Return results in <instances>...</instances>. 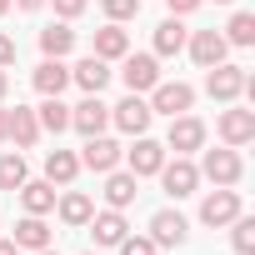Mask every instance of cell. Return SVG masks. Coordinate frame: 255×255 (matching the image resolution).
Wrapping results in <instances>:
<instances>
[{
  "instance_id": "cell-42",
  "label": "cell",
  "mask_w": 255,
  "mask_h": 255,
  "mask_svg": "<svg viewBox=\"0 0 255 255\" xmlns=\"http://www.w3.org/2000/svg\"><path fill=\"white\" fill-rule=\"evenodd\" d=\"M220 5H230V0H220Z\"/></svg>"
},
{
  "instance_id": "cell-14",
  "label": "cell",
  "mask_w": 255,
  "mask_h": 255,
  "mask_svg": "<svg viewBox=\"0 0 255 255\" xmlns=\"http://www.w3.org/2000/svg\"><path fill=\"white\" fill-rule=\"evenodd\" d=\"M220 140L235 145V150L250 145V140H255V110H225V115H220Z\"/></svg>"
},
{
  "instance_id": "cell-5",
  "label": "cell",
  "mask_w": 255,
  "mask_h": 255,
  "mask_svg": "<svg viewBox=\"0 0 255 255\" xmlns=\"http://www.w3.org/2000/svg\"><path fill=\"white\" fill-rule=\"evenodd\" d=\"M120 60H125L120 80H125V90H130V95L155 90V80H160V60H155V55H120Z\"/></svg>"
},
{
  "instance_id": "cell-6",
  "label": "cell",
  "mask_w": 255,
  "mask_h": 255,
  "mask_svg": "<svg viewBox=\"0 0 255 255\" xmlns=\"http://www.w3.org/2000/svg\"><path fill=\"white\" fill-rule=\"evenodd\" d=\"M105 125H110V105H105L100 95H85V100L70 110V130H80L85 140H90V135H105Z\"/></svg>"
},
{
  "instance_id": "cell-33",
  "label": "cell",
  "mask_w": 255,
  "mask_h": 255,
  "mask_svg": "<svg viewBox=\"0 0 255 255\" xmlns=\"http://www.w3.org/2000/svg\"><path fill=\"white\" fill-rule=\"evenodd\" d=\"M80 10H85V0H55V15L60 20H75Z\"/></svg>"
},
{
  "instance_id": "cell-39",
  "label": "cell",
  "mask_w": 255,
  "mask_h": 255,
  "mask_svg": "<svg viewBox=\"0 0 255 255\" xmlns=\"http://www.w3.org/2000/svg\"><path fill=\"white\" fill-rule=\"evenodd\" d=\"M5 125H10V110H0V140H5Z\"/></svg>"
},
{
  "instance_id": "cell-36",
  "label": "cell",
  "mask_w": 255,
  "mask_h": 255,
  "mask_svg": "<svg viewBox=\"0 0 255 255\" xmlns=\"http://www.w3.org/2000/svg\"><path fill=\"white\" fill-rule=\"evenodd\" d=\"M10 5H20V10H40L45 0H10Z\"/></svg>"
},
{
  "instance_id": "cell-19",
  "label": "cell",
  "mask_w": 255,
  "mask_h": 255,
  "mask_svg": "<svg viewBox=\"0 0 255 255\" xmlns=\"http://www.w3.org/2000/svg\"><path fill=\"white\" fill-rule=\"evenodd\" d=\"M20 205H25V215H50L55 210V185L50 180H25L20 185Z\"/></svg>"
},
{
  "instance_id": "cell-24",
  "label": "cell",
  "mask_w": 255,
  "mask_h": 255,
  "mask_svg": "<svg viewBox=\"0 0 255 255\" xmlns=\"http://www.w3.org/2000/svg\"><path fill=\"white\" fill-rule=\"evenodd\" d=\"M80 175V155H70V150H50L45 155V180L50 185H70Z\"/></svg>"
},
{
  "instance_id": "cell-12",
  "label": "cell",
  "mask_w": 255,
  "mask_h": 255,
  "mask_svg": "<svg viewBox=\"0 0 255 255\" xmlns=\"http://www.w3.org/2000/svg\"><path fill=\"white\" fill-rule=\"evenodd\" d=\"M165 145L160 140H145V135H135V150H125V160H130V175H155L160 165H165Z\"/></svg>"
},
{
  "instance_id": "cell-15",
  "label": "cell",
  "mask_w": 255,
  "mask_h": 255,
  "mask_svg": "<svg viewBox=\"0 0 255 255\" xmlns=\"http://www.w3.org/2000/svg\"><path fill=\"white\" fill-rule=\"evenodd\" d=\"M135 195H140V175H130V170H110L105 175V205L110 210H125Z\"/></svg>"
},
{
  "instance_id": "cell-32",
  "label": "cell",
  "mask_w": 255,
  "mask_h": 255,
  "mask_svg": "<svg viewBox=\"0 0 255 255\" xmlns=\"http://www.w3.org/2000/svg\"><path fill=\"white\" fill-rule=\"evenodd\" d=\"M155 250H160V245H155L150 235H125V240H120V255H155Z\"/></svg>"
},
{
  "instance_id": "cell-20",
  "label": "cell",
  "mask_w": 255,
  "mask_h": 255,
  "mask_svg": "<svg viewBox=\"0 0 255 255\" xmlns=\"http://www.w3.org/2000/svg\"><path fill=\"white\" fill-rule=\"evenodd\" d=\"M10 240H15L20 250H30V255H35V250H45V245H50V225H45V215H25V220L15 225V235H10Z\"/></svg>"
},
{
  "instance_id": "cell-16",
  "label": "cell",
  "mask_w": 255,
  "mask_h": 255,
  "mask_svg": "<svg viewBox=\"0 0 255 255\" xmlns=\"http://www.w3.org/2000/svg\"><path fill=\"white\" fill-rule=\"evenodd\" d=\"M70 80H75V85H80L85 95H100V90L110 85V65H105L100 55H85V60H80V65L70 70Z\"/></svg>"
},
{
  "instance_id": "cell-25",
  "label": "cell",
  "mask_w": 255,
  "mask_h": 255,
  "mask_svg": "<svg viewBox=\"0 0 255 255\" xmlns=\"http://www.w3.org/2000/svg\"><path fill=\"white\" fill-rule=\"evenodd\" d=\"M180 50H185V25H180V15H170L155 25V55H180Z\"/></svg>"
},
{
  "instance_id": "cell-37",
  "label": "cell",
  "mask_w": 255,
  "mask_h": 255,
  "mask_svg": "<svg viewBox=\"0 0 255 255\" xmlns=\"http://www.w3.org/2000/svg\"><path fill=\"white\" fill-rule=\"evenodd\" d=\"M0 255H20V245L15 240H0Z\"/></svg>"
},
{
  "instance_id": "cell-2",
  "label": "cell",
  "mask_w": 255,
  "mask_h": 255,
  "mask_svg": "<svg viewBox=\"0 0 255 255\" xmlns=\"http://www.w3.org/2000/svg\"><path fill=\"white\" fill-rule=\"evenodd\" d=\"M205 180H215V185H240V175H245V160L235 155V145H225V150H205V160L195 165Z\"/></svg>"
},
{
  "instance_id": "cell-8",
  "label": "cell",
  "mask_w": 255,
  "mask_h": 255,
  "mask_svg": "<svg viewBox=\"0 0 255 255\" xmlns=\"http://www.w3.org/2000/svg\"><path fill=\"white\" fill-rule=\"evenodd\" d=\"M200 145H205V125H200L195 115H170L165 150H175V155H190V150H200Z\"/></svg>"
},
{
  "instance_id": "cell-41",
  "label": "cell",
  "mask_w": 255,
  "mask_h": 255,
  "mask_svg": "<svg viewBox=\"0 0 255 255\" xmlns=\"http://www.w3.org/2000/svg\"><path fill=\"white\" fill-rule=\"evenodd\" d=\"M5 10H10V0H0V15H5Z\"/></svg>"
},
{
  "instance_id": "cell-30",
  "label": "cell",
  "mask_w": 255,
  "mask_h": 255,
  "mask_svg": "<svg viewBox=\"0 0 255 255\" xmlns=\"http://www.w3.org/2000/svg\"><path fill=\"white\" fill-rule=\"evenodd\" d=\"M25 185V160L20 155H0V190H20Z\"/></svg>"
},
{
  "instance_id": "cell-26",
  "label": "cell",
  "mask_w": 255,
  "mask_h": 255,
  "mask_svg": "<svg viewBox=\"0 0 255 255\" xmlns=\"http://www.w3.org/2000/svg\"><path fill=\"white\" fill-rule=\"evenodd\" d=\"M70 45H75V30H70V25H45V30H40V50H45L50 60H65Z\"/></svg>"
},
{
  "instance_id": "cell-31",
  "label": "cell",
  "mask_w": 255,
  "mask_h": 255,
  "mask_svg": "<svg viewBox=\"0 0 255 255\" xmlns=\"http://www.w3.org/2000/svg\"><path fill=\"white\" fill-rule=\"evenodd\" d=\"M105 15H110L115 25H125V20L140 15V0H105Z\"/></svg>"
},
{
  "instance_id": "cell-10",
  "label": "cell",
  "mask_w": 255,
  "mask_h": 255,
  "mask_svg": "<svg viewBox=\"0 0 255 255\" xmlns=\"http://www.w3.org/2000/svg\"><path fill=\"white\" fill-rule=\"evenodd\" d=\"M235 215H240V195H235L230 185H220V190H210V195L200 200V220H205L210 230H215V225H230Z\"/></svg>"
},
{
  "instance_id": "cell-3",
  "label": "cell",
  "mask_w": 255,
  "mask_h": 255,
  "mask_svg": "<svg viewBox=\"0 0 255 255\" xmlns=\"http://www.w3.org/2000/svg\"><path fill=\"white\" fill-rule=\"evenodd\" d=\"M245 85H250V80H245L240 65H225V60H220V65L205 70V95H210V100H235V95H245Z\"/></svg>"
},
{
  "instance_id": "cell-27",
  "label": "cell",
  "mask_w": 255,
  "mask_h": 255,
  "mask_svg": "<svg viewBox=\"0 0 255 255\" xmlns=\"http://www.w3.org/2000/svg\"><path fill=\"white\" fill-rule=\"evenodd\" d=\"M95 215V200L85 195V190H70V195H60V220L65 225H85Z\"/></svg>"
},
{
  "instance_id": "cell-17",
  "label": "cell",
  "mask_w": 255,
  "mask_h": 255,
  "mask_svg": "<svg viewBox=\"0 0 255 255\" xmlns=\"http://www.w3.org/2000/svg\"><path fill=\"white\" fill-rule=\"evenodd\" d=\"M5 140H15L20 150H30V145L40 140V120H35V110H25V105H15V110H10V125H5Z\"/></svg>"
},
{
  "instance_id": "cell-4",
  "label": "cell",
  "mask_w": 255,
  "mask_h": 255,
  "mask_svg": "<svg viewBox=\"0 0 255 255\" xmlns=\"http://www.w3.org/2000/svg\"><path fill=\"white\" fill-rule=\"evenodd\" d=\"M160 185H165V195H175V200H185V195H195V185H200V170L185 160V155H175V160H165L160 170Z\"/></svg>"
},
{
  "instance_id": "cell-29",
  "label": "cell",
  "mask_w": 255,
  "mask_h": 255,
  "mask_svg": "<svg viewBox=\"0 0 255 255\" xmlns=\"http://www.w3.org/2000/svg\"><path fill=\"white\" fill-rule=\"evenodd\" d=\"M230 245H235V255H255V220L250 215L230 220Z\"/></svg>"
},
{
  "instance_id": "cell-11",
  "label": "cell",
  "mask_w": 255,
  "mask_h": 255,
  "mask_svg": "<svg viewBox=\"0 0 255 255\" xmlns=\"http://www.w3.org/2000/svg\"><path fill=\"white\" fill-rule=\"evenodd\" d=\"M185 45H190V60H195L200 70L220 65V60H225V50H230L220 30H195V35H185Z\"/></svg>"
},
{
  "instance_id": "cell-35",
  "label": "cell",
  "mask_w": 255,
  "mask_h": 255,
  "mask_svg": "<svg viewBox=\"0 0 255 255\" xmlns=\"http://www.w3.org/2000/svg\"><path fill=\"white\" fill-rule=\"evenodd\" d=\"M170 5V15H190V10H200V0H165Z\"/></svg>"
},
{
  "instance_id": "cell-22",
  "label": "cell",
  "mask_w": 255,
  "mask_h": 255,
  "mask_svg": "<svg viewBox=\"0 0 255 255\" xmlns=\"http://www.w3.org/2000/svg\"><path fill=\"white\" fill-rule=\"evenodd\" d=\"M35 120H40V130L60 135V130H70V105H65L60 95H45V100H40V110H35Z\"/></svg>"
},
{
  "instance_id": "cell-43",
  "label": "cell",
  "mask_w": 255,
  "mask_h": 255,
  "mask_svg": "<svg viewBox=\"0 0 255 255\" xmlns=\"http://www.w3.org/2000/svg\"><path fill=\"white\" fill-rule=\"evenodd\" d=\"M85 255H95V250H85Z\"/></svg>"
},
{
  "instance_id": "cell-23",
  "label": "cell",
  "mask_w": 255,
  "mask_h": 255,
  "mask_svg": "<svg viewBox=\"0 0 255 255\" xmlns=\"http://www.w3.org/2000/svg\"><path fill=\"white\" fill-rule=\"evenodd\" d=\"M95 55H100V60H120V55H130V35H125V30L110 20L105 30H95Z\"/></svg>"
},
{
  "instance_id": "cell-21",
  "label": "cell",
  "mask_w": 255,
  "mask_h": 255,
  "mask_svg": "<svg viewBox=\"0 0 255 255\" xmlns=\"http://www.w3.org/2000/svg\"><path fill=\"white\" fill-rule=\"evenodd\" d=\"M85 225L95 230V240H100V245H120V240H125V230H130L120 210H100V215H90Z\"/></svg>"
},
{
  "instance_id": "cell-38",
  "label": "cell",
  "mask_w": 255,
  "mask_h": 255,
  "mask_svg": "<svg viewBox=\"0 0 255 255\" xmlns=\"http://www.w3.org/2000/svg\"><path fill=\"white\" fill-rule=\"evenodd\" d=\"M5 90H10V75H5V65H0V100H5Z\"/></svg>"
},
{
  "instance_id": "cell-40",
  "label": "cell",
  "mask_w": 255,
  "mask_h": 255,
  "mask_svg": "<svg viewBox=\"0 0 255 255\" xmlns=\"http://www.w3.org/2000/svg\"><path fill=\"white\" fill-rule=\"evenodd\" d=\"M35 255H60V250H50V245H45V250H35Z\"/></svg>"
},
{
  "instance_id": "cell-28",
  "label": "cell",
  "mask_w": 255,
  "mask_h": 255,
  "mask_svg": "<svg viewBox=\"0 0 255 255\" xmlns=\"http://www.w3.org/2000/svg\"><path fill=\"white\" fill-rule=\"evenodd\" d=\"M225 45H255V15H250V10H235V15H230Z\"/></svg>"
},
{
  "instance_id": "cell-9",
  "label": "cell",
  "mask_w": 255,
  "mask_h": 255,
  "mask_svg": "<svg viewBox=\"0 0 255 255\" xmlns=\"http://www.w3.org/2000/svg\"><path fill=\"white\" fill-rule=\"evenodd\" d=\"M120 155H125V150H120L110 135H90V140H85V150H80V165H85V170H95V175H110V170L120 165Z\"/></svg>"
},
{
  "instance_id": "cell-13",
  "label": "cell",
  "mask_w": 255,
  "mask_h": 255,
  "mask_svg": "<svg viewBox=\"0 0 255 255\" xmlns=\"http://www.w3.org/2000/svg\"><path fill=\"white\" fill-rule=\"evenodd\" d=\"M185 235H190V225H185L180 210H155L150 215V240L155 245H185Z\"/></svg>"
},
{
  "instance_id": "cell-1",
  "label": "cell",
  "mask_w": 255,
  "mask_h": 255,
  "mask_svg": "<svg viewBox=\"0 0 255 255\" xmlns=\"http://www.w3.org/2000/svg\"><path fill=\"white\" fill-rule=\"evenodd\" d=\"M195 105V90L185 80H155L150 90V115H185Z\"/></svg>"
},
{
  "instance_id": "cell-18",
  "label": "cell",
  "mask_w": 255,
  "mask_h": 255,
  "mask_svg": "<svg viewBox=\"0 0 255 255\" xmlns=\"http://www.w3.org/2000/svg\"><path fill=\"white\" fill-rule=\"evenodd\" d=\"M30 80H35V90H40V95H60V90L70 85V65L45 55V60L35 65V75H30Z\"/></svg>"
},
{
  "instance_id": "cell-7",
  "label": "cell",
  "mask_w": 255,
  "mask_h": 255,
  "mask_svg": "<svg viewBox=\"0 0 255 255\" xmlns=\"http://www.w3.org/2000/svg\"><path fill=\"white\" fill-rule=\"evenodd\" d=\"M110 120L120 125L125 135H145L155 115H150V100H140V95H125L120 105H110Z\"/></svg>"
},
{
  "instance_id": "cell-34",
  "label": "cell",
  "mask_w": 255,
  "mask_h": 255,
  "mask_svg": "<svg viewBox=\"0 0 255 255\" xmlns=\"http://www.w3.org/2000/svg\"><path fill=\"white\" fill-rule=\"evenodd\" d=\"M0 65H15V40L0 30Z\"/></svg>"
}]
</instances>
